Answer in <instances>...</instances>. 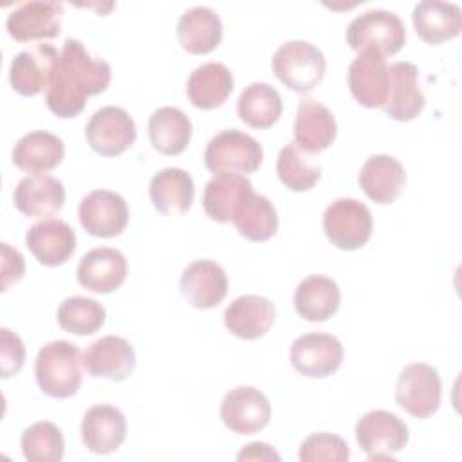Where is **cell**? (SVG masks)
Wrapping results in <instances>:
<instances>
[{
  "mask_svg": "<svg viewBox=\"0 0 462 462\" xmlns=\"http://www.w3.org/2000/svg\"><path fill=\"white\" fill-rule=\"evenodd\" d=\"M110 78L112 70L105 60H94L79 40L67 38L45 96L47 106L61 119L76 117L85 108L88 96L108 88Z\"/></svg>",
  "mask_w": 462,
  "mask_h": 462,
  "instance_id": "cell-1",
  "label": "cell"
},
{
  "mask_svg": "<svg viewBox=\"0 0 462 462\" xmlns=\"http://www.w3.org/2000/svg\"><path fill=\"white\" fill-rule=\"evenodd\" d=\"M81 350L70 341L45 343L34 361V377L40 390L54 399H67L81 386Z\"/></svg>",
  "mask_w": 462,
  "mask_h": 462,
  "instance_id": "cell-2",
  "label": "cell"
},
{
  "mask_svg": "<svg viewBox=\"0 0 462 462\" xmlns=\"http://www.w3.org/2000/svg\"><path fill=\"white\" fill-rule=\"evenodd\" d=\"M274 76L291 90L305 94L318 87L325 76L327 61L316 45L291 40L278 47L271 60Z\"/></svg>",
  "mask_w": 462,
  "mask_h": 462,
  "instance_id": "cell-3",
  "label": "cell"
},
{
  "mask_svg": "<svg viewBox=\"0 0 462 462\" xmlns=\"http://www.w3.org/2000/svg\"><path fill=\"white\" fill-rule=\"evenodd\" d=\"M263 161L262 144L240 132V130H222L217 134L206 146L204 162L208 170L215 175L218 173H235L249 175L254 173Z\"/></svg>",
  "mask_w": 462,
  "mask_h": 462,
  "instance_id": "cell-4",
  "label": "cell"
},
{
  "mask_svg": "<svg viewBox=\"0 0 462 462\" xmlns=\"http://www.w3.org/2000/svg\"><path fill=\"white\" fill-rule=\"evenodd\" d=\"M346 43L357 52L372 49L383 56H392L404 47L406 29L393 11L370 9L348 23Z\"/></svg>",
  "mask_w": 462,
  "mask_h": 462,
  "instance_id": "cell-5",
  "label": "cell"
},
{
  "mask_svg": "<svg viewBox=\"0 0 462 462\" xmlns=\"http://www.w3.org/2000/svg\"><path fill=\"white\" fill-rule=\"evenodd\" d=\"M372 213L357 199H336L323 213V231L327 238L343 251L363 247L372 236Z\"/></svg>",
  "mask_w": 462,
  "mask_h": 462,
  "instance_id": "cell-6",
  "label": "cell"
},
{
  "mask_svg": "<svg viewBox=\"0 0 462 462\" xmlns=\"http://www.w3.org/2000/svg\"><path fill=\"white\" fill-rule=\"evenodd\" d=\"M442 383L439 372L426 363H411L399 372L395 386L397 404L417 419L431 417L440 406Z\"/></svg>",
  "mask_w": 462,
  "mask_h": 462,
  "instance_id": "cell-7",
  "label": "cell"
},
{
  "mask_svg": "<svg viewBox=\"0 0 462 462\" xmlns=\"http://www.w3.org/2000/svg\"><path fill=\"white\" fill-rule=\"evenodd\" d=\"M410 439L408 426L392 411H366L356 424V440L370 460L393 458Z\"/></svg>",
  "mask_w": 462,
  "mask_h": 462,
  "instance_id": "cell-8",
  "label": "cell"
},
{
  "mask_svg": "<svg viewBox=\"0 0 462 462\" xmlns=\"http://www.w3.org/2000/svg\"><path fill=\"white\" fill-rule=\"evenodd\" d=\"M85 137L96 153L116 157L134 144L137 128L125 108L108 105L92 114L85 126Z\"/></svg>",
  "mask_w": 462,
  "mask_h": 462,
  "instance_id": "cell-9",
  "label": "cell"
},
{
  "mask_svg": "<svg viewBox=\"0 0 462 462\" xmlns=\"http://www.w3.org/2000/svg\"><path fill=\"white\" fill-rule=\"evenodd\" d=\"M60 52L49 43H36L29 49L14 54L9 67V83L11 87L27 97H32L45 88L49 90Z\"/></svg>",
  "mask_w": 462,
  "mask_h": 462,
  "instance_id": "cell-10",
  "label": "cell"
},
{
  "mask_svg": "<svg viewBox=\"0 0 462 462\" xmlns=\"http://www.w3.org/2000/svg\"><path fill=\"white\" fill-rule=\"evenodd\" d=\"M78 217L83 229L92 236L112 238L125 231L130 211L126 200L119 193L94 189L81 199Z\"/></svg>",
  "mask_w": 462,
  "mask_h": 462,
  "instance_id": "cell-11",
  "label": "cell"
},
{
  "mask_svg": "<svg viewBox=\"0 0 462 462\" xmlns=\"http://www.w3.org/2000/svg\"><path fill=\"white\" fill-rule=\"evenodd\" d=\"M343 361L341 341L325 332H309L291 345V363L305 377H328Z\"/></svg>",
  "mask_w": 462,
  "mask_h": 462,
  "instance_id": "cell-12",
  "label": "cell"
},
{
  "mask_svg": "<svg viewBox=\"0 0 462 462\" xmlns=\"http://www.w3.org/2000/svg\"><path fill=\"white\" fill-rule=\"evenodd\" d=\"M220 419L227 430L238 435H253L269 424L271 402L254 386H236L222 399Z\"/></svg>",
  "mask_w": 462,
  "mask_h": 462,
  "instance_id": "cell-13",
  "label": "cell"
},
{
  "mask_svg": "<svg viewBox=\"0 0 462 462\" xmlns=\"http://www.w3.org/2000/svg\"><path fill=\"white\" fill-rule=\"evenodd\" d=\"M348 87L354 99L366 106H383L388 94V65L381 52L361 51L348 67Z\"/></svg>",
  "mask_w": 462,
  "mask_h": 462,
  "instance_id": "cell-14",
  "label": "cell"
},
{
  "mask_svg": "<svg viewBox=\"0 0 462 462\" xmlns=\"http://www.w3.org/2000/svg\"><path fill=\"white\" fill-rule=\"evenodd\" d=\"M426 105L419 85V69L410 61H395L388 67V94L383 105L386 116L395 121L415 119Z\"/></svg>",
  "mask_w": 462,
  "mask_h": 462,
  "instance_id": "cell-15",
  "label": "cell"
},
{
  "mask_svg": "<svg viewBox=\"0 0 462 462\" xmlns=\"http://www.w3.org/2000/svg\"><path fill=\"white\" fill-rule=\"evenodd\" d=\"M179 287L186 301L195 309H213L227 294V274L213 260H195L182 271Z\"/></svg>",
  "mask_w": 462,
  "mask_h": 462,
  "instance_id": "cell-16",
  "label": "cell"
},
{
  "mask_svg": "<svg viewBox=\"0 0 462 462\" xmlns=\"http://www.w3.org/2000/svg\"><path fill=\"white\" fill-rule=\"evenodd\" d=\"M83 368L92 377L125 381L135 368V350L121 336H103L85 350Z\"/></svg>",
  "mask_w": 462,
  "mask_h": 462,
  "instance_id": "cell-17",
  "label": "cell"
},
{
  "mask_svg": "<svg viewBox=\"0 0 462 462\" xmlns=\"http://www.w3.org/2000/svg\"><path fill=\"white\" fill-rule=\"evenodd\" d=\"M63 5L58 2H25L5 20L7 32L16 42L54 38L61 31Z\"/></svg>",
  "mask_w": 462,
  "mask_h": 462,
  "instance_id": "cell-18",
  "label": "cell"
},
{
  "mask_svg": "<svg viewBox=\"0 0 462 462\" xmlns=\"http://www.w3.org/2000/svg\"><path fill=\"white\" fill-rule=\"evenodd\" d=\"M126 439V419L112 404L90 406L81 420V440L90 453L108 455L121 448Z\"/></svg>",
  "mask_w": 462,
  "mask_h": 462,
  "instance_id": "cell-19",
  "label": "cell"
},
{
  "mask_svg": "<svg viewBox=\"0 0 462 462\" xmlns=\"http://www.w3.org/2000/svg\"><path fill=\"white\" fill-rule=\"evenodd\" d=\"M126 273L128 263L119 249L96 247L81 256L78 265V282L87 291L108 294L123 285Z\"/></svg>",
  "mask_w": 462,
  "mask_h": 462,
  "instance_id": "cell-20",
  "label": "cell"
},
{
  "mask_svg": "<svg viewBox=\"0 0 462 462\" xmlns=\"http://www.w3.org/2000/svg\"><path fill=\"white\" fill-rule=\"evenodd\" d=\"M14 206L29 218H47L56 215L65 204V188L60 179L45 173L23 177L13 193Z\"/></svg>",
  "mask_w": 462,
  "mask_h": 462,
  "instance_id": "cell-21",
  "label": "cell"
},
{
  "mask_svg": "<svg viewBox=\"0 0 462 462\" xmlns=\"http://www.w3.org/2000/svg\"><path fill=\"white\" fill-rule=\"evenodd\" d=\"M25 245L42 265L56 267L72 256L76 249V233L63 220L45 218L27 229Z\"/></svg>",
  "mask_w": 462,
  "mask_h": 462,
  "instance_id": "cell-22",
  "label": "cell"
},
{
  "mask_svg": "<svg viewBox=\"0 0 462 462\" xmlns=\"http://www.w3.org/2000/svg\"><path fill=\"white\" fill-rule=\"evenodd\" d=\"M337 134L332 112L312 97L301 99L294 119V143L305 153H319L327 150Z\"/></svg>",
  "mask_w": 462,
  "mask_h": 462,
  "instance_id": "cell-23",
  "label": "cell"
},
{
  "mask_svg": "<svg viewBox=\"0 0 462 462\" xmlns=\"http://www.w3.org/2000/svg\"><path fill=\"white\" fill-rule=\"evenodd\" d=\"M276 310L271 300L258 294H244L227 305L224 325L240 339H258L271 330Z\"/></svg>",
  "mask_w": 462,
  "mask_h": 462,
  "instance_id": "cell-24",
  "label": "cell"
},
{
  "mask_svg": "<svg viewBox=\"0 0 462 462\" xmlns=\"http://www.w3.org/2000/svg\"><path fill=\"white\" fill-rule=\"evenodd\" d=\"M359 186L377 204H392L406 184L404 166L392 155H370L359 170Z\"/></svg>",
  "mask_w": 462,
  "mask_h": 462,
  "instance_id": "cell-25",
  "label": "cell"
},
{
  "mask_svg": "<svg viewBox=\"0 0 462 462\" xmlns=\"http://www.w3.org/2000/svg\"><path fill=\"white\" fill-rule=\"evenodd\" d=\"M413 27L420 40L439 45L460 34L462 11L457 4L422 0L413 7Z\"/></svg>",
  "mask_w": 462,
  "mask_h": 462,
  "instance_id": "cell-26",
  "label": "cell"
},
{
  "mask_svg": "<svg viewBox=\"0 0 462 462\" xmlns=\"http://www.w3.org/2000/svg\"><path fill=\"white\" fill-rule=\"evenodd\" d=\"M177 38L191 54L211 52L222 40V20L211 7H189L177 22Z\"/></svg>",
  "mask_w": 462,
  "mask_h": 462,
  "instance_id": "cell-27",
  "label": "cell"
},
{
  "mask_svg": "<svg viewBox=\"0 0 462 462\" xmlns=\"http://www.w3.org/2000/svg\"><path fill=\"white\" fill-rule=\"evenodd\" d=\"M233 74L218 61H208L199 65L188 78L186 94L193 106L202 110H213L226 103L233 92Z\"/></svg>",
  "mask_w": 462,
  "mask_h": 462,
  "instance_id": "cell-28",
  "label": "cell"
},
{
  "mask_svg": "<svg viewBox=\"0 0 462 462\" xmlns=\"http://www.w3.org/2000/svg\"><path fill=\"white\" fill-rule=\"evenodd\" d=\"M13 162L29 173H45L56 168L65 157L63 141L45 130L22 135L13 148Z\"/></svg>",
  "mask_w": 462,
  "mask_h": 462,
  "instance_id": "cell-29",
  "label": "cell"
},
{
  "mask_svg": "<svg viewBox=\"0 0 462 462\" xmlns=\"http://www.w3.org/2000/svg\"><path fill=\"white\" fill-rule=\"evenodd\" d=\"M150 199L162 215H182L191 208L195 184L188 171L180 168H164L150 180Z\"/></svg>",
  "mask_w": 462,
  "mask_h": 462,
  "instance_id": "cell-30",
  "label": "cell"
},
{
  "mask_svg": "<svg viewBox=\"0 0 462 462\" xmlns=\"http://www.w3.org/2000/svg\"><path fill=\"white\" fill-rule=\"evenodd\" d=\"M341 292L332 278L310 274L294 291L296 312L307 321H325L339 309Z\"/></svg>",
  "mask_w": 462,
  "mask_h": 462,
  "instance_id": "cell-31",
  "label": "cell"
},
{
  "mask_svg": "<svg viewBox=\"0 0 462 462\" xmlns=\"http://www.w3.org/2000/svg\"><path fill=\"white\" fill-rule=\"evenodd\" d=\"M148 135L159 153L179 155L189 144L191 121L180 108L161 106L150 116Z\"/></svg>",
  "mask_w": 462,
  "mask_h": 462,
  "instance_id": "cell-32",
  "label": "cell"
},
{
  "mask_svg": "<svg viewBox=\"0 0 462 462\" xmlns=\"http://www.w3.org/2000/svg\"><path fill=\"white\" fill-rule=\"evenodd\" d=\"M249 191L253 184L244 175L218 173L204 188V211L215 222H233L235 209Z\"/></svg>",
  "mask_w": 462,
  "mask_h": 462,
  "instance_id": "cell-33",
  "label": "cell"
},
{
  "mask_svg": "<svg viewBox=\"0 0 462 462\" xmlns=\"http://www.w3.org/2000/svg\"><path fill=\"white\" fill-rule=\"evenodd\" d=\"M233 224L244 238L265 242L278 229V213L267 197L249 191L235 209Z\"/></svg>",
  "mask_w": 462,
  "mask_h": 462,
  "instance_id": "cell-34",
  "label": "cell"
},
{
  "mask_svg": "<svg viewBox=\"0 0 462 462\" xmlns=\"http://www.w3.org/2000/svg\"><path fill=\"white\" fill-rule=\"evenodd\" d=\"M283 110L282 97L278 90L269 83L254 81L247 85L236 103L238 117L253 128L273 126Z\"/></svg>",
  "mask_w": 462,
  "mask_h": 462,
  "instance_id": "cell-35",
  "label": "cell"
},
{
  "mask_svg": "<svg viewBox=\"0 0 462 462\" xmlns=\"http://www.w3.org/2000/svg\"><path fill=\"white\" fill-rule=\"evenodd\" d=\"M105 318V307L99 301L85 296L65 298L56 312L58 325L65 332L76 336H90L97 332L103 327Z\"/></svg>",
  "mask_w": 462,
  "mask_h": 462,
  "instance_id": "cell-36",
  "label": "cell"
},
{
  "mask_svg": "<svg viewBox=\"0 0 462 462\" xmlns=\"http://www.w3.org/2000/svg\"><path fill=\"white\" fill-rule=\"evenodd\" d=\"M20 444L29 462H60L65 453L61 430L49 420H40L25 428Z\"/></svg>",
  "mask_w": 462,
  "mask_h": 462,
  "instance_id": "cell-37",
  "label": "cell"
},
{
  "mask_svg": "<svg viewBox=\"0 0 462 462\" xmlns=\"http://www.w3.org/2000/svg\"><path fill=\"white\" fill-rule=\"evenodd\" d=\"M276 173L291 191H309L321 177L319 166H312L296 143L283 146L276 159Z\"/></svg>",
  "mask_w": 462,
  "mask_h": 462,
  "instance_id": "cell-38",
  "label": "cell"
},
{
  "mask_svg": "<svg viewBox=\"0 0 462 462\" xmlns=\"http://www.w3.org/2000/svg\"><path fill=\"white\" fill-rule=\"evenodd\" d=\"M298 458L301 462H321V460L345 462L350 458V449L341 437L334 433L319 431V433L309 435L301 442Z\"/></svg>",
  "mask_w": 462,
  "mask_h": 462,
  "instance_id": "cell-39",
  "label": "cell"
},
{
  "mask_svg": "<svg viewBox=\"0 0 462 462\" xmlns=\"http://www.w3.org/2000/svg\"><path fill=\"white\" fill-rule=\"evenodd\" d=\"M0 345L2 377H11L23 366L25 346L22 337L5 327L0 328Z\"/></svg>",
  "mask_w": 462,
  "mask_h": 462,
  "instance_id": "cell-40",
  "label": "cell"
},
{
  "mask_svg": "<svg viewBox=\"0 0 462 462\" xmlns=\"http://www.w3.org/2000/svg\"><path fill=\"white\" fill-rule=\"evenodd\" d=\"M2 291H7L11 283H16L22 280L25 273V262L20 251L13 249L9 244L2 242Z\"/></svg>",
  "mask_w": 462,
  "mask_h": 462,
  "instance_id": "cell-41",
  "label": "cell"
},
{
  "mask_svg": "<svg viewBox=\"0 0 462 462\" xmlns=\"http://www.w3.org/2000/svg\"><path fill=\"white\" fill-rule=\"evenodd\" d=\"M236 458L240 462H244V460H276V462H280L282 460V457L274 451V448L265 442H251V444L244 446Z\"/></svg>",
  "mask_w": 462,
  "mask_h": 462,
  "instance_id": "cell-42",
  "label": "cell"
}]
</instances>
